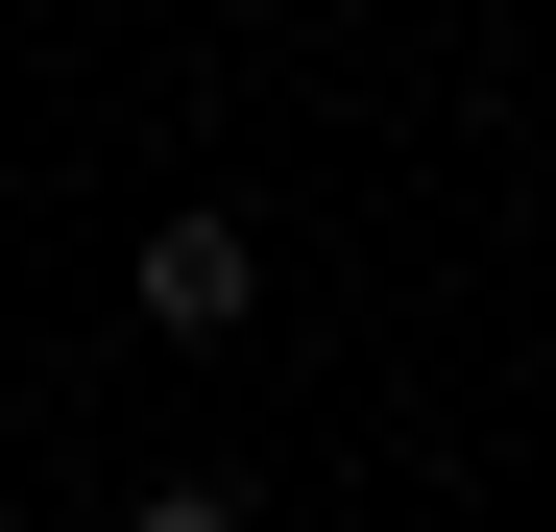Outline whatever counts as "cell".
I'll return each instance as SVG.
<instances>
[{
	"instance_id": "obj_2",
	"label": "cell",
	"mask_w": 556,
	"mask_h": 532,
	"mask_svg": "<svg viewBox=\"0 0 556 532\" xmlns=\"http://www.w3.org/2000/svg\"><path fill=\"white\" fill-rule=\"evenodd\" d=\"M98 532H266L242 484H146V508H98Z\"/></svg>"
},
{
	"instance_id": "obj_3",
	"label": "cell",
	"mask_w": 556,
	"mask_h": 532,
	"mask_svg": "<svg viewBox=\"0 0 556 532\" xmlns=\"http://www.w3.org/2000/svg\"><path fill=\"white\" fill-rule=\"evenodd\" d=\"M49 532H98V508H49Z\"/></svg>"
},
{
	"instance_id": "obj_1",
	"label": "cell",
	"mask_w": 556,
	"mask_h": 532,
	"mask_svg": "<svg viewBox=\"0 0 556 532\" xmlns=\"http://www.w3.org/2000/svg\"><path fill=\"white\" fill-rule=\"evenodd\" d=\"M122 315H146V339H242V315H266V218H218V194H169V218L122 242Z\"/></svg>"
}]
</instances>
